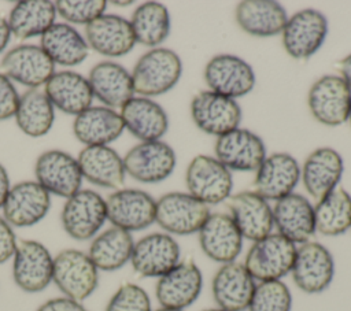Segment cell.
<instances>
[{"label": "cell", "mask_w": 351, "mask_h": 311, "mask_svg": "<svg viewBox=\"0 0 351 311\" xmlns=\"http://www.w3.org/2000/svg\"><path fill=\"white\" fill-rule=\"evenodd\" d=\"M130 74L134 93L151 99L176 86L182 74V62L173 49L156 47L138 58Z\"/></svg>", "instance_id": "cell-1"}, {"label": "cell", "mask_w": 351, "mask_h": 311, "mask_svg": "<svg viewBox=\"0 0 351 311\" xmlns=\"http://www.w3.org/2000/svg\"><path fill=\"white\" fill-rule=\"evenodd\" d=\"M296 247L280 233L271 232L252 242L243 264L258 282L278 281L291 273Z\"/></svg>", "instance_id": "cell-2"}, {"label": "cell", "mask_w": 351, "mask_h": 311, "mask_svg": "<svg viewBox=\"0 0 351 311\" xmlns=\"http://www.w3.org/2000/svg\"><path fill=\"white\" fill-rule=\"evenodd\" d=\"M52 282L63 296L82 303L96 290L99 270L86 252L67 248L53 258Z\"/></svg>", "instance_id": "cell-3"}, {"label": "cell", "mask_w": 351, "mask_h": 311, "mask_svg": "<svg viewBox=\"0 0 351 311\" xmlns=\"http://www.w3.org/2000/svg\"><path fill=\"white\" fill-rule=\"evenodd\" d=\"M210 214V207L188 192H169L156 200L155 222L165 233L188 236L197 233Z\"/></svg>", "instance_id": "cell-4"}, {"label": "cell", "mask_w": 351, "mask_h": 311, "mask_svg": "<svg viewBox=\"0 0 351 311\" xmlns=\"http://www.w3.org/2000/svg\"><path fill=\"white\" fill-rule=\"evenodd\" d=\"M106 221V200L90 189H80L67 197L60 212L63 230L77 241L93 238Z\"/></svg>", "instance_id": "cell-5"}, {"label": "cell", "mask_w": 351, "mask_h": 311, "mask_svg": "<svg viewBox=\"0 0 351 311\" xmlns=\"http://www.w3.org/2000/svg\"><path fill=\"white\" fill-rule=\"evenodd\" d=\"M185 184L188 193L207 206L225 201L233 189L232 173L215 156L208 155H196L189 162Z\"/></svg>", "instance_id": "cell-6"}, {"label": "cell", "mask_w": 351, "mask_h": 311, "mask_svg": "<svg viewBox=\"0 0 351 311\" xmlns=\"http://www.w3.org/2000/svg\"><path fill=\"white\" fill-rule=\"evenodd\" d=\"M291 275L302 292L321 293L335 278V259L325 245L310 240L296 247Z\"/></svg>", "instance_id": "cell-7"}, {"label": "cell", "mask_w": 351, "mask_h": 311, "mask_svg": "<svg viewBox=\"0 0 351 311\" xmlns=\"http://www.w3.org/2000/svg\"><path fill=\"white\" fill-rule=\"evenodd\" d=\"M326 34V16L318 10L304 8L288 16L281 38L284 49L291 58L306 60L322 47Z\"/></svg>", "instance_id": "cell-8"}, {"label": "cell", "mask_w": 351, "mask_h": 311, "mask_svg": "<svg viewBox=\"0 0 351 311\" xmlns=\"http://www.w3.org/2000/svg\"><path fill=\"white\" fill-rule=\"evenodd\" d=\"M53 256L36 240H21L12 256V278L27 293H38L52 282Z\"/></svg>", "instance_id": "cell-9"}, {"label": "cell", "mask_w": 351, "mask_h": 311, "mask_svg": "<svg viewBox=\"0 0 351 311\" xmlns=\"http://www.w3.org/2000/svg\"><path fill=\"white\" fill-rule=\"evenodd\" d=\"M307 104L313 118L319 123L339 126L348 121L351 89L340 75H322L310 86Z\"/></svg>", "instance_id": "cell-10"}, {"label": "cell", "mask_w": 351, "mask_h": 311, "mask_svg": "<svg viewBox=\"0 0 351 311\" xmlns=\"http://www.w3.org/2000/svg\"><path fill=\"white\" fill-rule=\"evenodd\" d=\"M123 159L125 173L143 184H158L171 175L176 167V152L165 141H140Z\"/></svg>", "instance_id": "cell-11"}, {"label": "cell", "mask_w": 351, "mask_h": 311, "mask_svg": "<svg viewBox=\"0 0 351 311\" xmlns=\"http://www.w3.org/2000/svg\"><path fill=\"white\" fill-rule=\"evenodd\" d=\"M181 262V248L169 233H149L134 241L130 263L141 277L159 278Z\"/></svg>", "instance_id": "cell-12"}, {"label": "cell", "mask_w": 351, "mask_h": 311, "mask_svg": "<svg viewBox=\"0 0 351 311\" xmlns=\"http://www.w3.org/2000/svg\"><path fill=\"white\" fill-rule=\"evenodd\" d=\"M191 116L202 132L219 137L239 127L241 108L237 100L207 89L192 99Z\"/></svg>", "instance_id": "cell-13"}, {"label": "cell", "mask_w": 351, "mask_h": 311, "mask_svg": "<svg viewBox=\"0 0 351 311\" xmlns=\"http://www.w3.org/2000/svg\"><path fill=\"white\" fill-rule=\"evenodd\" d=\"M208 90L230 99L248 95L255 86V73L241 58L230 53H219L211 58L203 71Z\"/></svg>", "instance_id": "cell-14"}, {"label": "cell", "mask_w": 351, "mask_h": 311, "mask_svg": "<svg viewBox=\"0 0 351 311\" xmlns=\"http://www.w3.org/2000/svg\"><path fill=\"white\" fill-rule=\"evenodd\" d=\"M106 210L112 226L132 233L155 222L156 200L141 189H117L106 199Z\"/></svg>", "instance_id": "cell-15"}, {"label": "cell", "mask_w": 351, "mask_h": 311, "mask_svg": "<svg viewBox=\"0 0 351 311\" xmlns=\"http://www.w3.org/2000/svg\"><path fill=\"white\" fill-rule=\"evenodd\" d=\"M34 175L49 195L67 199L81 189L82 174L77 158L62 149L40 153L34 163Z\"/></svg>", "instance_id": "cell-16"}, {"label": "cell", "mask_w": 351, "mask_h": 311, "mask_svg": "<svg viewBox=\"0 0 351 311\" xmlns=\"http://www.w3.org/2000/svg\"><path fill=\"white\" fill-rule=\"evenodd\" d=\"M0 71L11 81L29 89H38L55 73V64L40 45L21 44L4 53Z\"/></svg>", "instance_id": "cell-17"}, {"label": "cell", "mask_w": 351, "mask_h": 311, "mask_svg": "<svg viewBox=\"0 0 351 311\" xmlns=\"http://www.w3.org/2000/svg\"><path fill=\"white\" fill-rule=\"evenodd\" d=\"M51 207V195L37 181H21L12 185L3 203V218L14 227H29L45 218Z\"/></svg>", "instance_id": "cell-18"}, {"label": "cell", "mask_w": 351, "mask_h": 311, "mask_svg": "<svg viewBox=\"0 0 351 311\" xmlns=\"http://www.w3.org/2000/svg\"><path fill=\"white\" fill-rule=\"evenodd\" d=\"M214 153L229 171H256L266 158V147L258 134L237 127L217 137Z\"/></svg>", "instance_id": "cell-19"}, {"label": "cell", "mask_w": 351, "mask_h": 311, "mask_svg": "<svg viewBox=\"0 0 351 311\" xmlns=\"http://www.w3.org/2000/svg\"><path fill=\"white\" fill-rule=\"evenodd\" d=\"M203 288V275L192 260H181L169 273L158 278L155 296L160 307L181 310L193 304Z\"/></svg>", "instance_id": "cell-20"}, {"label": "cell", "mask_w": 351, "mask_h": 311, "mask_svg": "<svg viewBox=\"0 0 351 311\" xmlns=\"http://www.w3.org/2000/svg\"><path fill=\"white\" fill-rule=\"evenodd\" d=\"M203 253L221 264L236 262L243 249V236L229 214L211 212L197 232Z\"/></svg>", "instance_id": "cell-21"}, {"label": "cell", "mask_w": 351, "mask_h": 311, "mask_svg": "<svg viewBox=\"0 0 351 311\" xmlns=\"http://www.w3.org/2000/svg\"><path fill=\"white\" fill-rule=\"evenodd\" d=\"M300 181V166L298 160L287 152L266 155L255 171V192L266 200H274L293 192Z\"/></svg>", "instance_id": "cell-22"}, {"label": "cell", "mask_w": 351, "mask_h": 311, "mask_svg": "<svg viewBox=\"0 0 351 311\" xmlns=\"http://www.w3.org/2000/svg\"><path fill=\"white\" fill-rule=\"evenodd\" d=\"M256 281L239 262L221 264L211 281L213 299L225 311H245L251 301Z\"/></svg>", "instance_id": "cell-23"}, {"label": "cell", "mask_w": 351, "mask_h": 311, "mask_svg": "<svg viewBox=\"0 0 351 311\" xmlns=\"http://www.w3.org/2000/svg\"><path fill=\"white\" fill-rule=\"evenodd\" d=\"M85 40L89 49L108 58L129 53L136 45L130 22L115 14H103L85 26Z\"/></svg>", "instance_id": "cell-24"}, {"label": "cell", "mask_w": 351, "mask_h": 311, "mask_svg": "<svg viewBox=\"0 0 351 311\" xmlns=\"http://www.w3.org/2000/svg\"><path fill=\"white\" fill-rule=\"evenodd\" d=\"M271 208L277 233L296 245L311 240L315 233V218L310 200L292 192L278 199Z\"/></svg>", "instance_id": "cell-25"}, {"label": "cell", "mask_w": 351, "mask_h": 311, "mask_svg": "<svg viewBox=\"0 0 351 311\" xmlns=\"http://www.w3.org/2000/svg\"><path fill=\"white\" fill-rule=\"evenodd\" d=\"M343 171L341 155L330 147H321L304 159L300 167V179L306 192L318 201L337 188Z\"/></svg>", "instance_id": "cell-26"}, {"label": "cell", "mask_w": 351, "mask_h": 311, "mask_svg": "<svg viewBox=\"0 0 351 311\" xmlns=\"http://www.w3.org/2000/svg\"><path fill=\"white\" fill-rule=\"evenodd\" d=\"M228 208L243 238L252 242L270 234L274 227L273 208L255 190H244L232 196Z\"/></svg>", "instance_id": "cell-27"}, {"label": "cell", "mask_w": 351, "mask_h": 311, "mask_svg": "<svg viewBox=\"0 0 351 311\" xmlns=\"http://www.w3.org/2000/svg\"><path fill=\"white\" fill-rule=\"evenodd\" d=\"M88 81L99 101L108 108H122L134 97L132 74L119 63L104 60L96 63L89 74Z\"/></svg>", "instance_id": "cell-28"}, {"label": "cell", "mask_w": 351, "mask_h": 311, "mask_svg": "<svg viewBox=\"0 0 351 311\" xmlns=\"http://www.w3.org/2000/svg\"><path fill=\"white\" fill-rule=\"evenodd\" d=\"M44 93L53 108L74 116L89 108L93 100L88 78L73 70L55 71L44 85Z\"/></svg>", "instance_id": "cell-29"}, {"label": "cell", "mask_w": 351, "mask_h": 311, "mask_svg": "<svg viewBox=\"0 0 351 311\" xmlns=\"http://www.w3.org/2000/svg\"><path fill=\"white\" fill-rule=\"evenodd\" d=\"M125 129L140 141L160 140L169 129V116L163 107L149 97H132L119 112Z\"/></svg>", "instance_id": "cell-30"}, {"label": "cell", "mask_w": 351, "mask_h": 311, "mask_svg": "<svg viewBox=\"0 0 351 311\" xmlns=\"http://www.w3.org/2000/svg\"><path fill=\"white\" fill-rule=\"evenodd\" d=\"M77 162L82 178L96 186L118 189L125 182L123 159L108 145L85 147L80 151Z\"/></svg>", "instance_id": "cell-31"}, {"label": "cell", "mask_w": 351, "mask_h": 311, "mask_svg": "<svg viewBox=\"0 0 351 311\" xmlns=\"http://www.w3.org/2000/svg\"><path fill=\"white\" fill-rule=\"evenodd\" d=\"M125 130L119 112L104 105H90L75 115L73 133L85 147L108 145Z\"/></svg>", "instance_id": "cell-32"}, {"label": "cell", "mask_w": 351, "mask_h": 311, "mask_svg": "<svg viewBox=\"0 0 351 311\" xmlns=\"http://www.w3.org/2000/svg\"><path fill=\"white\" fill-rule=\"evenodd\" d=\"M240 29L251 36L271 37L281 34L288 15L285 8L273 0H244L234 11Z\"/></svg>", "instance_id": "cell-33"}, {"label": "cell", "mask_w": 351, "mask_h": 311, "mask_svg": "<svg viewBox=\"0 0 351 311\" xmlns=\"http://www.w3.org/2000/svg\"><path fill=\"white\" fill-rule=\"evenodd\" d=\"M133 247L132 233L111 226L93 237L86 253L97 270L115 271L130 262Z\"/></svg>", "instance_id": "cell-34"}, {"label": "cell", "mask_w": 351, "mask_h": 311, "mask_svg": "<svg viewBox=\"0 0 351 311\" xmlns=\"http://www.w3.org/2000/svg\"><path fill=\"white\" fill-rule=\"evenodd\" d=\"M40 47L59 66H77L89 53L85 37L69 23H53L41 36Z\"/></svg>", "instance_id": "cell-35"}, {"label": "cell", "mask_w": 351, "mask_h": 311, "mask_svg": "<svg viewBox=\"0 0 351 311\" xmlns=\"http://www.w3.org/2000/svg\"><path fill=\"white\" fill-rule=\"evenodd\" d=\"M56 7L49 0H21L14 4L7 18L11 34L19 40L43 36L56 18Z\"/></svg>", "instance_id": "cell-36"}, {"label": "cell", "mask_w": 351, "mask_h": 311, "mask_svg": "<svg viewBox=\"0 0 351 311\" xmlns=\"http://www.w3.org/2000/svg\"><path fill=\"white\" fill-rule=\"evenodd\" d=\"M15 122L21 132L29 137L45 136L55 121V108L44 90L27 89L19 95Z\"/></svg>", "instance_id": "cell-37"}, {"label": "cell", "mask_w": 351, "mask_h": 311, "mask_svg": "<svg viewBox=\"0 0 351 311\" xmlns=\"http://www.w3.org/2000/svg\"><path fill=\"white\" fill-rule=\"evenodd\" d=\"M136 42L156 48L170 34L171 21L167 8L158 1H145L136 7L129 21Z\"/></svg>", "instance_id": "cell-38"}, {"label": "cell", "mask_w": 351, "mask_h": 311, "mask_svg": "<svg viewBox=\"0 0 351 311\" xmlns=\"http://www.w3.org/2000/svg\"><path fill=\"white\" fill-rule=\"evenodd\" d=\"M315 232L336 237L351 229V195L336 188L314 206Z\"/></svg>", "instance_id": "cell-39"}, {"label": "cell", "mask_w": 351, "mask_h": 311, "mask_svg": "<svg viewBox=\"0 0 351 311\" xmlns=\"http://www.w3.org/2000/svg\"><path fill=\"white\" fill-rule=\"evenodd\" d=\"M292 295L287 284L278 281L256 282L247 311H291Z\"/></svg>", "instance_id": "cell-40"}, {"label": "cell", "mask_w": 351, "mask_h": 311, "mask_svg": "<svg viewBox=\"0 0 351 311\" xmlns=\"http://www.w3.org/2000/svg\"><path fill=\"white\" fill-rule=\"evenodd\" d=\"M56 14L66 22L88 25L104 14L107 1L104 0H58L55 1Z\"/></svg>", "instance_id": "cell-41"}, {"label": "cell", "mask_w": 351, "mask_h": 311, "mask_svg": "<svg viewBox=\"0 0 351 311\" xmlns=\"http://www.w3.org/2000/svg\"><path fill=\"white\" fill-rule=\"evenodd\" d=\"M104 311H152L151 299L140 285L126 282L114 292Z\"/></svg>", "instance_id": "cell-42"}, {"label": "cell", "mask_w": 351, "mask_h": 311, "mask_svg": "<svg viewBox=\"0 0 351 311\" xmlns=\"http://www.w3.org/2000/svg\"><path fill=\"white\" fill-rule=\"evenodd\" d=\"M19 95L12 81L0 71V121L10 119L15 115Z\"/></svg>", "instance_id": "cell-43"}, {"label": "cell", "mask_w": 351, "mask_h": 311, "mask_svg": "<svg viewBox=\"0 0 351 311\" xmlns=\"http://www.w3.org/2000/svg\"><path fill=\"white\" fill-rule=\"evenodd\" d=\"M16 237L12 226L0 216V264L12 259L16 249Z\"/></svg>", "instance_id": "cell-44"}, {"label": "cell", "mask_w": 351, "mask_h": 311, "mask_svg": "<svg viewBox=\"0 0 351 311\" xmlns=\"http://www.w3.org/2000/svg\"><path fill=\"white\" fill-rule=\"evenodd\" d=\"M36 311H86V308L81 301L62 296L44 301Z\"/></svg>", "instance_id": "cell-45"}, {"label": "cell", "mask_w": 351, "mask_h": 311, "mask_svg": "<svg viewBox=\"0 0 351 311\" xmlns=\"http://www.w3.org/2000/svg\"><path fill=\"white\" fill-rule=\"evenodd\" d=\"M11 188V184H10V177H8V173L5 170V167L0 163V208L3 207V203L7 197V193Z\"/></svg>", "instance_id": "cell-46"}, {"label": "cell", "mask_w": 351, "mask_h": 311, "mask_svg": "<svg viewBox=\"0 0 351 311\" xmlns=\"http://www.w3.org/2000/svg\"><path fill=\"white\" fill-rule=\"evenodd\" d=\"M11 30H10V26H8V22L5 18L0 16V53L5 49V47L8 45L10 42V38H11Z\"/></svg>", "instance_id": "cell-47"}, {"label": "cell", "mask_w": 351, "mask_h": 311, "mask_svg": "<svg viewBox=\"0 0 351 311\" xmlns=\"http://www.w3.org/2000/svg\"><path fill=\"white\" fill-rule=\"evenodd\" d=\"M340 77L346 81V84L351 89V53L347 55L340 62Z\"/></svg>", "instance_id": "cell-48"}, {"label": "cell", "mask_w": 351, "mask_h": 311, "mask_svg": "<svg viewBox=\"0 0 351 311\" xmlns=\"http://www.w3.org/2000/svg\"><path fill=\"white\" fill-rule=\"evenodd\" d=\"M111 4H114V5H118V7H128V5H132L133 4V1H111Z\"/></svg>", "instance_id": "cell-49"}, {"label": "cell", "mask_w": 351, "mask_h": 311, "mask_svg": "<svg viewBox=\"0 0 351 311\" xmlns=\"http://www.w3.org/2000/svg\"><path fill=\"white\" fill-rule=\"evenodd\" d=\"M155 311H181V310H173V308H165V307H159Z\"/></svg>", "instance_id": "cell-50"}, {"label": "cell", "mask_w": 351, "mask_h": 311, "mask_svg": "<svg viewBox=\"0 0 351 311\" xmlns=\"http://www.w3.org/2000/svg\"><path fill=\"white\" fill-rule=\"evenodd\" d=\"M203 311H225V310H222V308H218V307H215V308H207V310H203Z\"/></svg>", "instance_id": "cell-51"}, {"label": "cell", "mask_w": 351, "mask_h": 311, "mask_svg": "<svg viewBox=\"0 0 351 311\" xmlns=\"http://www.w3.org/2000/svg\"><path fill=\"white\" fill-rule=\"evenodd\" d=\"M348 122H350V125H351V111H350V115H348Z\"/></svg>", "instance_id": "cell-52"}]
</instances>
